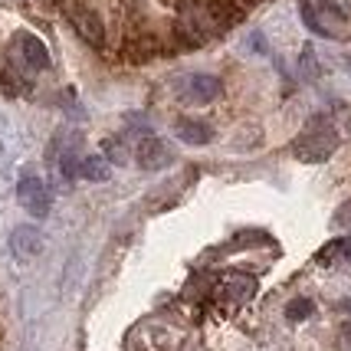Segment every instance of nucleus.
<instances>
[{
    "label": "nucleus",
    "instance_id": "f257e3e1",
    "mask_svg": "<svg viewBox=\"0 0 351 351\" xmlns=\"http://www.w3.org/2000/svg\"><path fill=\"white\" fill-rule=\"evenodd\" d=\"M299 14L315 36L325 40L351 36V0H299Z\"/></svg>",
    "mask_w": 351,
    "mask_h": 351
},
{
    "label": "nucleus",
    "instance_id": "ddd939ff",
    "mask_svg": "<svg viewBox=\"0 0 351 351\" xmlns=\"http://www.w3.org/2000/svg\"><path fill=\"white\" fill-rule=\"evenodd\" d=\"M328 260H345L351 263V237H341V240H332L319 253V263H328Z\"/></svg>",
    "mask_w": 351,
    "mask_h": 351
},
{
    "label": "nucleus",
    "instance_id": "f8f14e48",
    "mask_svg": "<svg viewBox=\"0 0 351 351\" xmlns=\"http://www.w3.org/2000/svg\"><path fill=\"white\" fill-rule=\"evenodd\" d=\"M79 178H86V181H108V161L99 158V154L82 158L79 161Z\"/></svg>",
    "mask_w": 351,
    "mask_h": 351
},
{
    "label": "nucleus",
    "instance_id": "dca6fc26",
    "mask_svg": "<svg viewBox=\"0 0 351 351\" xmlns=\"http://www.w3.org/2000/svg\"><path fill=\"white\" fill-rule=\"evenodd\" d=\"M302 69H306L308 79L319 76V62H315V53H312V46H306V49H302Z\"/></svg>",
    "mask_w": 351,
    "mask_h": 351
},
{
    "label": "nucleus",
    "instance_id": "7ed1b4c3",
    "mask_svg": "<svg viewBox=\"0 0 351 351\" xmlns=\"http://www.w3.org/2000/svg\"><path fill=\"white\" fill-rule=\"evenodd\" d=\"M66 16H69V23H73V30L92 46V49H106L108 43V33H106V20L99 16L95 7H89L86 0H73L69 7H66Z\"/></svg>",
    "mask_w": 351,
    "mask_h": 351
},
{
    "label": "nucleus",
    "instance_id": "9d476101",
    "mask_svg": "<svg viewBox=\"0 0 351 351\" xmlns=\"http://www.w3.org/2000/svg\"><path fill=\"white\" fill-rule=\"evenodd\" d=\"M0 86H3V95H10V99H16V95H23V92H30V76L16 66V62H3V69H0Z\"/></svg>",
    "mask_w": 351,
    "mask_h": 351
},
{
    "label": "nucleus",
    "instance_id": "6ab92c4d",
    "mask_svg": "<svg viewBox=\"0 0 351 351\" xmlns=\"http://www.w3.org/2000/svg\"><path fill=\"white\" fill-rule=\"evenodd\" d=\"M243 3H246V7H250V3H260V0H243Z\"/></svg>",
    "mask_w": 351,
    "mask_h": 351
},
{
    "label": "nucleus",
    "instance_id": "0eeeda50",
    "mask_svg": "<svg viewBox=\"0 0 351 351\" xmlns=\"http://www.w3.org/2000/svg\"><path fill=\"white\" fill-rule=\"evenodd\" d=\"M220 92H223V82L217 76H210V73H194V76L181 79V99L184 102L207 106V102H214Z\"/></svg>",
    "mask_w": 351,
    "mask_h": 351
},
{
    "label": "nucleus",
    "instance_id": "6e6552de",
    "mask_svg": "<svg viewBox=\"0 0 351 351\" xmlns=\"http://www.w3.org/2000/svg\"><path fill=\"white\" fill-rule=\"evenodd\" d=\"M16 197L23 204V210L30 217H46L49 214V191H46V184L40 178H33L27 174L23 181L16 184Z\"/></svg>",
    "mask_w": 351,
    "mask_h": 351
},
{
    "label": "nucleus",
    "instance_id": "423d86ee",
    "mask_svg": "<svg viewBox=\"0 0 351 351\" xmlns=\"http://www.w3.org/2000/svg\"><path fill=\"white\" fill-rule=\"evenodd\" d=\"M135 161H138V168H145V171H161L174 161V152L168 148V141H161V138H154V135H141L135 141Z\"/></svg>",
    "mask_w": 351,
    "mask_h": 351
},
{
    "label": "nucleus",
    "instance_id": "39448f33",
    "mask_svg": "<svg viewBox=\"0 0 351 351\" xmlns=\"http://www.w3.org/2000/svg\"><path fill=\"white\" fill-rule=\"evenodd\" d=\"M214 295L220 302H227V306H243V302H250L256 295V279L250 273H227L217 282Z\"/></svg>",
    "mask_w": 351,
    "mask_h": 351
},
{
    "label": "nucleus",
    "instance_id": "aec40b11",
    "mask_svg": "<svg viewBox=\"0 0 351 351\" xmlns=\"http://www.w3.org/2000/svg\"><path fill=\"white\" fill-rule=\"evenodd\" d=\"M348 69H351V56H348Z\"/></svg>",
    "mask_w": 351,
    "mask_h": 351
},
{
    "label": "nucleus",
    "instance_id": "4468645a",
    "mask_svg": "<svg viewBox=\"0 0 351 351\" xmlns=\"http://www.w3.org/2000/svg\"><path fill=\"white\" fill-rule=\"evenodd\" d=\"M102 148H106V161H108V165H128V161H132V152L122 145V138H119V135L106 138V145H102Z\"/></svg>",
    "mask_w": 351,
    "mask_h": 351
},
{
    "label": "nucleus",
    "instance_id": "9b49d317",
    "mask_svg": "<svg viewBox=\"0 0 351 351\" xmlns=\"http://www.w3.org/2000/svg\"><path fill=\"white\" fill-rule=\"evenodd\" d=\"M174 135L181 138L184 145H207L214 138V128L207 122H200V119H181L174 125Z\"/></svg>",
    "mask_w": 351,
    "mask_h": 351
},
{
    "label": "nucleus",
    "instance_id": "f3484780",
    "mask_svg": "<svg viewBox=\"0 0 351 351\" xmlns=\"http://www.w3.org/2000/svg\"><path fill=\"white\" fill-rule=\"evenodd\" d=\"M161 3H165V7H171V10H181L187 0H161Z\"/></svg>",
    "mask_w": 351,
    "mask_h": 351
},
{
    "label": "nucleus",
    "instance_id": "f03ea898",
    "mask_svg": "<svg viewBox=\"0 0 351 351\" xmlns=\"http://www.w3.org/2000/svg\"><path fill=\"white\" fill-rule=\"evenodd\" d=\"M338 148V128L332 125L328 115H312L306 122V128L295 135L292 141V154L306 165H322L328 161Z\"/></svg>",
    "mask_w": 351,
    "mask_h": 351
},
{
    "label": "nucleus",
    "instance_id": "1a4fd4ad",
    "mask_svg": "<svg viewBox=\"0 0 351 351\" xmlns=\"http://www.w3.org/2000/svg\"><path fill=\"white\" fill-rule=\"evenodd\" d=\"M10 246H14V253L20 260H27V256H36L43 250V237H40L36 227H16L14 237H10Z\"/></svg>",
    "mask_w": 351,
    "mask_h": 351
},
{
    "label": "nucleus",
    "instance_id": "a211bd4d",
    "mask_svg": "<svg viewBox=\"0 0 351 351\" xmlns=\"http://www.w3.org/2000/svg\"><path fill=\"white\" fill-rule=\"evenodd\" d=\"M341 335L348 338V348H351V322H345V325H341Z\"/></svg>",
    "mask_w": 351,
    "mask_h": 351
},
{
    "label": "nucleus",
    "instance_id": "2eb2a0df",
    "mask_svg": "<svg viewBox=\"0 0 351 351\" xmlns=\"http://www.w3.org/2000/svg\"><path fill=\"white\" fill-rule=\"evenodd\" d=\"M312 312H315L312 299H306V295H302V299H292L289 306H286V319H289V322H302V319H308Z\"/></svg>",
    "mask_w": 351,
    "mask_h": 351
},
{
    "label": "nucleus",
    "instance_id": "20e7f679",
    "mask_svg": "<svg viewBox=\"0 0 351 351\" xmlns=\"http://www.w3.org/2000/svg\"><path fill=\"white\" fill-rule=\"evenodd\" d=\"M10 62H16L27 76L33 73H43L46 66H49V49L40 36H33V33H16L14 36V49H10Z\"/></svg>",
    "mask_w": 351,
    "mask_h": 351
}]
</instances>
